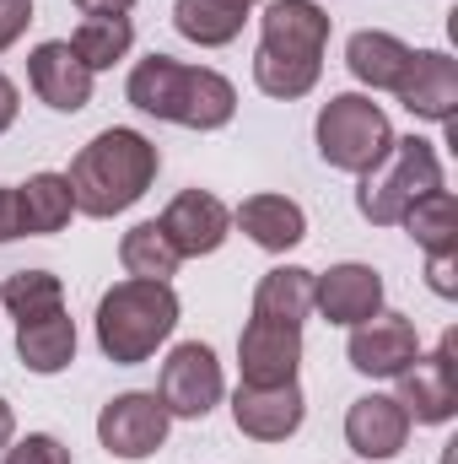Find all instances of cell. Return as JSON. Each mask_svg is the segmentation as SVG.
<instances>
[{
	"label": "cell",
	"mask_w": 458,
	"mask_h": 464,
	"mask_svg": "<svg viewBox=\"0 0 458 464\" xmlns=\"http://www.w3.org/2000/svg\"><path fill=\"white\" fill-rule=\"evenodd\" d=\"M162 173V151L151 135L129 130V124H109L98 130L76 162H71V195H76V217H92V222H114L124 217L135 200H146V189L157 184Z\"/></svg>",
	"instance_id": "6da1fadb"
},
{
	"label": "cell",
	"mask_w": 458,
	"mask_h": 464,
	"mask_svg": "<svg viewBox=\"0 0 458 464\" xmlns=\"http://www.w3.org/2000/svg\"><path fill=\"white\" fill-rule=\"evenodd\" d=\"M329 49V11L319 0H270L259 16L253 87L275 103H297L319 87Z\"/></svg>",
	"instance_id": "7a4b0ae2"
},
{
	"label": "cell",
	"mask_w": 458,
	"mask_h": 464,
	"mask_svg": "<svg viewBox=\"0 0 458 464\" xmlns=\"http://www.w3.org/2000/svg\"><path fill=\"white\" fill-rule=\"evenodd\" d=\"M124 98L146 119H162V124H178V130H200V135L227 130L237 119V87L227 76L211 71V65H184L173 54L135 60L129 82H124Z\"/></svg>",
	"instance_id": "3957f363"
},
{
	"label": "cell",
	"mask_w": 458,
	"mask_h": 464,
	"mask_svg": "<svg viewBox=\"0 0 458 464\" xmlns=\"http://www.w3.org/2000/svg\"><path fill=\"white\" fill-rule=\"evenodd\" d=\"M178 292L173 281H135L124 276L98 297V351L114 367H140L173 341L178 330Z\"/></svg>",
	"instance_id": "277c9868"
},
{
	"label": "cell",
	"mask_w": 458,
	"mask_h": 464,
	"mask_svg": "<svg viewBox=\"0 0 458 464\" xmlns=\"http://www.w3.org/2000/svg\"><path fill=\"white\" fill-rule=\"evenodd\" d=\"M443 189V157H437V140L426 135H394V151L356 179V211L372 222V227H399V217L421 200Z\"/></svg>",
	"instance_id": "5b68a950"
},
{
	"label": "cell",
	"mask_w": 458,
	"mask_h": 464,
	"mask_svg": "<svg viewBox=\"0 0 458 464\" xmlns=\"http://www.w3.org/2000/svg\"><path fill=\"white\" fill-rule=\"evenodd\" d=\"M313 140L335 173L361 179L394 151V124L383 103H372V92H335L313 119Z\"/></svg>",
	"instance_id": "8992f818"
},
{
	"label": "cell",
	"mask_w": 458,
	"mask_h": 464,
	"mask_svg": "<svg viewBox=\"0 0 458 464\" xmlns=\"http://www.w3.org/2000/svg\"><path fill=\"white\" fill-rule=\"evenodd\" d=\"M167 432H173V416L157 400V389H124L98 411V443L119 464H140L151 454H162Z\"/></svg>",
	"instance_id": "52a82bcc"
},
{
	"label": "cell",
	"mask_w": 458,
	"mask_h": 464,
	"mask_svg": "<svg viewBox=\"0 0 458 464\" xmlns=\"http://www.w3.org/2000/svg\"><path fill=\"white\" fill-rule=\"evenodd\" d=\"M157 400L167 405L173 421H205L222 400H227V378L222 362L205 341H184L167 351L162 372H157Z\"/></svg>",
	"instance_id": "ba28073f"
},
{
	"label": "cell",
	"mask_w": 458,
	"mask_h": 464,
	"mask_svg": "<svg viewBox=\"0 0 458 464\" xmlns=\"http://www.w3.org/2000/svg\"><path fill=\"white\" fill-rule=\"evenodd\" d=\"M399 405L415 427H448L458 416V330H443L437 351H421L399 378Z\"/></svg>",
	"instance_id": "9c48e42d"
},
{
	"label": "cell",
	"mask_w": 458,
	"mask_h": 464,
	"mask_svg": "<svg viewBox=\"0 0 458 464\" xmlns=\"http://www.w3.org/2000/svg\"><path fill=\"white\" fill-rule=\"evenodd\" d=\"M383 276L361 259H340L329 270H313V308L335 324V330H356L372 314H383Z\"/></svg>",
	"instance_id": "30bf717a"
},
{
	"label": "cell",
	"mask_w": 458,
	"mask_h": 464,
	"mask_svg": "<svg viewBox=\"0 0 458 464\" xmlns=\"http://www.w3.org/2000/svg\"><path fill=\"white\" fill-rule=\"evenodd\" d=\"M27 87H33V98H38L43 109H54V114H81V109L92 103L98 76L76 60V49H71L65 38H43V44L27 54Z\"/></svg>",
	"instance_id": "8fae6325"
},
{
	"label": "cell",
	"mask_w": 458,
	"mask_h": 464,
	"mask_svg": "<svg viewBox=\"0 0 458 464\" xmlns=\"http://www.w3.org/2000/svg\"><path fill=\"white\" fill-rule=\"evenodd\" d=\"M302 421H308L302 383H270V389L237 383V394H232V427L253 443H286L302 432Z\"/></svg>",
	"instance_id": "7c38bea8"
},
{
	"label": "cell",
	"mask_w": 458,
	"mask_h": 464,
	"mask_svg": "<svg viewBox=\"0 0 458 464\" xmlns=\"http://www.w3.org/2000/svg\"><path fill=\"white\" fill-rule=\"evenodd\" d=\"M415 356H421L415 324H410L405 314H388V308L372 314L367 324H356L350 341H345V362H350L361 378H399Z\"/></svg>",
	"instance_id": "4fadbf2b"
},
{
	"label": "cell",
	"mask_w": 458,
	"mask_h": 464,
	"mask_svg": "<svg viewBox=\"0 0 458 464\" xmlns=\"http://www.w3.org/2000/svg\"><path fill=\"white\" fill-rule=\"evenodd\" d=\"M399 109L410 119H426V124H453L458 109V60L448 49H415L399 87H394Z\"/></svg>",
	"instance_id": "5bb4252c"
},
{
	"label": "cell",
	"mask_w": 458,
	"mask_h": 464,
	"mask_svg": "<svg viewBox=\"0 0 458 464\" xmlns=\"http://www.w3.org/2000/svg\"><path fill=\"white\" fill-rule=\"evenodd\" d=\"M302 367V330L297 324H275V319H248L237 335V372L253 389L270 383H297Z\"/></svg>",
	"instance_id": "9a60e30c"
},
{
	"label": "cell",
	"mask_w": 458,
	"mask_h": 464,
	"mask_svg": "<svg viewBox=\"0 0 458 464\" xmlns=\"http://www.w3.org/2000/svg\"><path fill=\"white\" fill-rule=\"evenodd\" d=\"M157 222H162V232L173 237V248L184 259H205L232 237V206L211 189H184V195L167 200V211Z\"/></svg>",
	"instance_id": "2e32d148"
},
{
	"label": "cell",
	"mask_w": 458,
	"mask_h": 464,
	"mask_svg": "<svg viewBox=\"0 0 458 464\" xmlns=\"http://www.w3.org/2000/svg\"><path fill=\"white\" fill-rule=\"evenodd\" d=\"M410 432H415V421L405 416V405L394 394H361L345 411V449L356 459H372V464L399 459L405 443H410Z\"/></svg>",
	"instance_id": "e0dca14e"
},
{
	"label": "cell",
	"mask_w": 458,
	"mask_h": 464,
	"mask_svg": "<svg viewBox=\"0 0 458 464\" xmlns=\"http://www.w3.org/2000/svg\"><path fill=\"white\" fill-rule=\"evenodd\" d=\"M232 227L264 254H286V248H297L308 237V211L291 195H248L232 211Z\"/></svg>",
	"instance_id": "ac0fdd59"
},
{
	"label": "cell",
	"mask_w": 458,
	"mask_h": 464,
	"mask_svg": "<svg viewBox=\"0 0 458 464\" xmlns=\"http://www.w3.org/2000/svg\"><path fill=\"white\" fill-rule=\"evenodd\" d=\"M410 54L415 49L399 33H383V27H361V33L345 38V65H350V76L367 92H394L399 76H405V65H410Z\"/></svg>",
	"instance_id": "d6986e66"
},
{
	"label": "cell",
	"mask_w": 458,
	"mask_h": 464,
	"mask_svg": "<svg viewBox=\"0 0 458 464\" xmlns=\"http://www.w3.org/2000/svg\"><path fill=\"white\" fill-rule=\"evenodd\" d=\"M76 346H81V341H76V319H71L65 308L16 324V356H22V367L38 372V378L65 372V367L76 362Z\"/></svg>",
	"instance_id": "ffe728a7"
},
{
	"label": "cell",
	"mask_w": 458,
	"mask_h": 464,
	"mask_svg": "<svg viewBox=\"0 0 458 464\" xmlns=\"http://www.w3.org/2000/svg\"><path fill=\"white\" fill-rule=\"evenodd\" d=\"M313 314V270L302 265H275L259 276L253 286V319H275V324H308Z\"/></svg>",
	"instance_id": "44dd1931"
},
{
	"label": "cell",
	"mask_w": 458,
	"mask_h": 464,
	"mask_svg": "<svg viewBox=\"0 0 458 464\" xmlns=\"http://www.w3.org/2000/svg\"><path fill=\"white\" fill-rule=\"evenodd\" d=\"M22 195V237H54L76 222V195L65 173H33L27 184H16Z\"/></svg>",
	"instance_id": "7402d4cb"
},
{
	"label": "cell",
	"mask_w": 458,
	"mask_h": 464,
	"mask_svg": "<svg viewBox=\"0 0 458 464\" xmlns=\"http://www.w3.org/2000/svg\"><path fill=\"white\" fill-rule=\"evenodd\" d=\"M119 265H124V276H135V281H173L178 265H184V254L173 248V237H167L162 222L151 217V222H135V227L119 237Z\"/></svg>",
	"instance_id": "603a6c76"
},
{
	"label": "cell",
	"mask_w": 458,
	"mask_h": 464,
	"mask_svg": "<svg viewBox=\"0 0 458 464\" xmlns=\"http://www.w3.org/2000/svg\"><path fill=\"white\" fill-rule=\"evenodd\" d=\"M399 227L410 232V243H415L421 254H458V195L448 184L432 189V195H421V200L399 217Z\"/></svg>",
	"instance_id": "cb8c5ba5"
},
{
	"label": "cell",
	"mask_w": 458,
	"mask_h": 464,
	"mask_svg": "<svg viewBox=\"0 0 458 464\" xmlns=\"http://www.w3.org/2000/svg\"><path fill=\"white\" fill-rule=\"evenodd\" d=\"M248 11L232 0H173V27L178 38L200 44V49H227L232 38L243 33Z\"/></svg>",
	"instance_id": "d4e9b609"
},
{
	"label": "cell",
	"mask_w": 458,
	"mask_h": 464,
	"mask_svg": "<svg viewBox=\"0 0 458 464\" xmlns=\"http://www.w3.org/2000/svg\"><path fill=\"white\" fill-rule=\"evenodd\" d=\"M76 49V60L98 76V71H114L119 60L135 49V22L129 16H81V27L65 38Z\"/></svg>",
	"instance_id": "484cf974"
},
{
	"label": "cell",
	"mask_w": 458,
	"mask_h": 464,
	"mask_svg": "<svg viewBox=\"0 0 458 464\" xmlns=\"http://www.w3.org/2000/svg\"><path fill=\"white\" fill-rule=\"evenodd\" d=\"M54 308H65V281L54 270H16V276H5V286H0V314L5 319L27 324V319H43Z\"/></svg>",
	"instance_id": "4316f807"
},
{
	"label": "cell",
	"mask_w": 458,
	"mask_h": 464,
	"mask_svg": "<svg viewBox=\"0 0 458 464\" xmlns=\"http://www.w3.org/2000/svg\"><path fill=\"white\" fill-rule=\"evenodd\" d=\"M0 464H76V459H71V449L54 432H27V438H11Z\"/></svg>",
	"instance_id": "83f0119b"
},
{
	"label": "cell",
	"mask_w": 458,
	"mask_h": 464,
	"mask_svg": "<svg viewBox=\"0 0 458 464\" xmlns=\"http://www.w3.org/2000/svg\"><path fill=\"white\" fill-rule=\"evenodd\" d=\"M426 286L437 297H458V254H426Z\"/></svg>",
	"instance_id": "f1b7e54d"
},
{
	"label": "cell",
	"mask_w": 458,
	"mask_h": 464,
	"mask_svg": "<svg viewBox=\"0 0 458 464\" xmlns=\"http://www.w3.org/2000/svg\"><path fill=\"white\" fill-rule=\"evenodd\" d=\"M27 22H33V0H0V54L27 33Z\"/></svg>",
	"instance_id": "f546056e"
},
{
	"label": "cell",
	"mask_w": 458,
	"mask_h": 464,
	"mask_svg": "<svg viewBox=\"0 0 458 464\" xmlns=\"http://www.w3.org/2000/svg\"><path fill=\"white\" fill-rule=\"evenodd\" d=\"M22 237V195L16 184H0V243H16Z\"/></svg>",
	"instance_id": "4dcf8cb0"
},
{
	"label": "cell",
	"mask_w": 458,
	"mask_h": 464,
	"mask_svg": "<svg viewBox=\"0 0 458 464\" xmlns=\"http://www.w3.org/2000/svg\"><path fill=\"white\" fill-rule=\"evenodd\" d=\"M16 114H22V92H16V82L0 71V135L16 124Z\"/></svg>",
	"instance_id": "1f68e13d"
},
{
	"label": "cell",
	"mask_w": 458,
	"mask_h": 464,
	"mask_svg": "<svg viewBox=\"0 0 458 464\" xmlns=\"http://www.w3.org/2000/svg\"><path fill=\"white\" fill-rule=\"evenodd\" d=\"M140 0H76V11L81 16H129Z\"/></svg>",
	"instance_id": "d6a6232c"
},
{
	"label": "cell",
	"mask_w": 458,
	"mask_h": 464,
	"mask_svg": "<svg viewBox=\"0 0 458 464\" xmlns=\"http://www.w3.org/2000/svg\"><path fill=\"white\" fill-rule=\"evenodd\" d=\"M11 438H16V411H11V400H0V454L11 449Z\"/></svg>",
	"instance_id": "836d02e7"
},
{
	"label": "cell",
	"mask_w": 458,
	"mask_h": 464,
	"mask_svg": "<svg viewBox=\"0 0 458 464\" xmlns=\"http://www.w3.org/2000/svg\"><path fill=\"white\" fill-rule=\"evenodd\" d=\"M232 5H243V11H253V5H259V0H232Z\"/></svg>",
	"instance_id": "e575fe53"
}]
</instances>
